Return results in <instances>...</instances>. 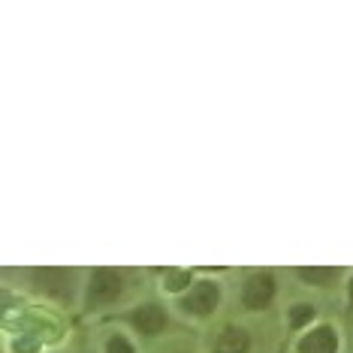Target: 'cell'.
<instances>
[{"mask_svg":"<svg viewBox=\"0 0 353 353\" xmlns=\"http://www.w3.org/2000/svg\"><path fill=\"white\" fill-rule=\"evenodd\" d=\"M218 299H221V290L218 284H212V281H203V284H196L194 290L184 296L181 308L184 314H194V317H208L214 308H218Z\"/></svg>","mask_w":353,"mask_h":353,"instance_id":"2","label":"cell"},{"mask_svg":"<svg viewBox=\"0 0 353 353\" xmlns=\"http://www.w3.org/2000/svg\"><path fill=\"white\" fill-rule=\"evenodd\" d=\"M339 350V339L329 326H320L314 332H308L299 341V353H335Z\"/></svg>","mask_w":353,"mask_h":353,"instance_id":"5","label":"cell"},{"mask_svg":"<svg viewBox=\"0 0 353 353\" xmlns=\"http://www.w3.org/2000/svg\"><path fill=\"white\" fill-rule=\"evenodd\" d=\"M332 275H335L332 269H320V266H305V269H299V278L308 281V284H329Z\"/></svg>","mask_w":353,"mask_h":353,"instance_id":"8","label":"cell"},{"mask_svg":"<svg viewBox=\"0 0 353 353\" xmlns=\"http://www.w3.org/2000/svg\"><path fill=\"white\" fill-rule=\"evenodd\" d=\"M311 317H314V305H305V302H302V305H293V308H290V326H293V329L305 326Z\"/></svg>","mask_w":353,"mask_h":353,"instance_id":"9","label":"cell"},{"mask_svg":"<svg viewBox=\"0 0 353 353\" xmlns=\"http://www.w3.org/2000/svg\"><path fill=\"white\" fill-rule=\"evenodd\" d=\"M34 281L39 290L52 293V296H70V278L61 269H37Z\"/></svg>","mask_w":353,"mask_h":353,"instance_id":"6","label":"cell"},{"mask_svg":"<svg viewBox=\"0 0 353 353\" xmlns=\"http://www.w3.org/2000/svg\"><path fill=\"white\" fill-rule=\"evenodd\" d=\"M106 353H133V347H130V341H127V339H121V335H115V339H109Z\"/></svg>","mask_w":353,"mask_h":353,"instance_id":"10","label":"cell"},{"mask_svg":"<svg viewBox=\"0 0 353 353\" xmlns=\"http://www.w3.org/2000/svg\"><path fill=\"white\" fill-rule=\"evenodd\" d=\"M184 284H188V275H184V272H170V278H166V287H170V290H181Z\"/></svg>","mask_w":353,"mask_h":353,"instance_id":"11","label":"cell"},{"mask_svg":"<svg viewBox=\"0 0 353 353\" xmlns=\"http://www.w3.org/2000/svg\"><path fill=\"white\" fill-rule=\"evenodd\" d=\"M214 353H248V335H245V329L227 326V329H223V332L218 335Z\"/></svg>","mask_w":353,"mask_h":353,"instance_id":"7","label":"cell"},{"mask_svg":"<svg viewBox=\"0 0 353 353\" xmlns=\"http://www.w3.org/2000/svg\"><path fill=\"white\" fill-rule=\"evenodd\" d=\"M272 296H275V281H272V275H254L245 281V290H242L245 308H251V311L266 308L272 302Z\"/></svg>","mask_w":353,"mask_h":353,"instance_id":"3","label":"cell"},{"mask_svg":"<svg viewBox=\"0 0 353 353\" xmlns=\"http://www.w3.org/2000/svg\"><path fill=\"white\" fill-rule=\"evenodd\" d=\"M121 275L112 269H97L91 278V287H88V302L94 305V308H100V305H109L115 302L118 296H121Z\"/></svg>","mask_w":353,"mask_h":353,"instance_id":"1","label":"cell"},{"mask_svg":"<svg viewBox=\"0 0 353 353\" xmlns=\"http://www.w3.org/2000/svg\"><path fill=\"white\" fill-rule=\"evenodd\" d=\"M350 302H353V284H350Z\"/></svg>","mask_w":353,"mask_h":353,"instance_id":"12","label":"cell"},{"mask_svg":"<svg viewBox=\"0 0 353 353\" xmlns=\"http://www.w3.org/2000/svg\"><path fill=\"white\" fill-rule=\"evenodd\" d=\"M130 323L139 329L142 335H157L160 329L166 326V314L160 305H142V308H136L130 314Z\"/></svg>","mask_w":353,"mask_h":353,"instance_id":"4","label":"cell"}]
</instances>
